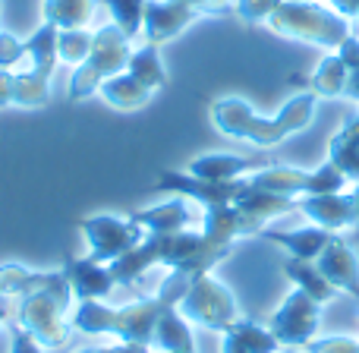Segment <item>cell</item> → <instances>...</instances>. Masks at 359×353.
I'll use <instances>...</instances> for the list:
<instances>
[{
	"mask_svg": "<svg viewBox=\"0 0 359 353\" xmlns=\"http://www.w3.org/2000/svg\"><path fill=\"white\" fill-rule=\"evenodd\" d=\"M189 274L183 272H168V278L161 281L155 297L136 300L130 306H107L104 300H86L76 306L73 312V328L92 338H111V341L123 344H149L155 335V322L168 306H177L180 297L189 287Z\"/></svg>",
	"mask_w": 359,
	"mask_h": 353,
	"instance_id": "cell-1",
	"label": "cell"
},
{
	"mask_svg": "<svg viewBox=\"0 0 359 353\" xmlns=\"http://www.w3.org/2000/svg\"><path fill=\"white\" fill-rule=\"evenodd\" d=\"M316 105H318V95L309 88V92H297L293 98H287V105H280V111L274 117H259L246 98L224 95V98L211 101L208 117L221 136L259 145V149H274V145L303 133L312 124Z\"/></svg>",
	"mask_w": 359,
	"mask_h": 353,
	"instance_id": "cell-2",
	"label": "cell"
},
{
	"mask_svg": "<svg viewBox=\"0 0 359 353\" xmlns=\"http://www.w3.org/2000/svg\"><path fill=\"white\" fill-rule=\"evenodd\" d=\"M265 25L280 38L316 44V48L325 51H337L353 35V25H350L347 16H341L334 6L316 4V0H284L268 16Z\"/></svg>",
	"mask_w": 359,
	"mask_h": 353,
	"instance_id": "cell-3",
	"label": "cell"
},
{
	"mask_svg": "<svg viewBox=\"0 0 359 353\" xmlns=\"http://www.w3.org/2000/svg\"><path fill=\"white\" fill-rule=\"evenodd\" d=\"M69 303H73V291L63 274L54 287L35 291L29 297L16 300L13 306V319L22 331H29L44 350H57L69 341L73 335V322H69Z\"/></svg>",
	"mask_w": 359,
	"mask_h": 353,
	"instance_id": "cell-4",
	"label": "cell"
},
{
	"mask_svg": "<svg viewBox=\"0 0 359 353\" xmlns=\"http://www.w3.org/2000/svg\"><path fill=\"white\" fill-rule=\"evenodd\" d=\"M133 57V41L117 29V25H101L95 32L92 41V54L73 69V79H69V101H86L92 95H98L101 82L111 79V76L123 73L126 63Z\"/></svg>",
	"mask_w": 359,
	"mask_h": 353,
	"instance_id": "cell-5",
	"label": "cell"
},
{
	"mask_svg": "<svg viewBox=\"0 0 359 353\" xmlns=\"http://www.w3.org/2000/svg\"><path fill=\"white\" fill-rule=\"evenodd\" d=\"M177 309L189 319L192 325L198 328H208V331H230L236 322L243 319L240 306H236V297L230 293L227 284L215 278V274H198V278L189 281L186 293L180 297Z\"/></svg>",
	"mask_w": 359,
	"mask_h": 353,
	"instance_id": "cell-6",
	"label": "cell"
},
{
	"mask_svg": "<svg viewBox=\"0 0 359 353\" xmlns=\"http://www.w3.org/2000/svg\"><path fill=\"white\" fill-rule=\"evenodd\" d=\"M246 180L252 189L274 192V196H287V199L322 196V192H344V186L350 183L331 161H325L322 168H316V171L287 168V164H268V168L252 171Z\"/></svg>",
	"mask_w": 359,
	"mask_h": 353,
	"instance_id": "cell-7",
	"label": "cell"
},
{
	"mask_svg": "<svg viewBox=\"0 0 359 353\" xmlns=\"http://www.w3.org/2000/svg\"><path fill=\"white\" fill-rule=\"evenodd\" d=\"M76 227L86 237L88 259L101 262V265L117 262L120 255H126L145 240V230L133 218H120V215H88L79 218Z\"/></svg>",
	"mask_w": 359,
	"mask_h": 353,
	"instance_id": "cell-8",
	"label": "cell"
},
{
	"mask_svg": "<svg viewBox=\"0 0 359 353\" xmlns=\"http://www.w3.org/2000/svg\"><path fill=\"white\" fill-rule=\"evenodd\" d=\"M322 309H325V306L318 303V300H312L306 291L293 287V291L287 293L284 300H280L278 309L271 312V319H268V328L274 331V338H278L284 347L303 350L306 344L318 338Z\"/></svg>",
	"mask_w": 359,
	"mask_h": 353,
	"instance_id": "cell-9",
	"label": "cell"
},
{
	"mask_svg": "<svg viewBox=\"0 0 359 353\" xmlns=\"http://www.w3.org/2000/svg\"><path fill=\"white\" fill-rule=\"evenodd\" d=\"M158 192H174V196H183L189 202H198L202 208H215V205H233L240 202L249 192V180H224V183H215V180H198L192 177L189 171H161L155 183Z\"/></svg>",
	"mask_w": 359,
	"mask_h": 353,
	"instance_id": "cell-10",
	"label": "cell"
},
{
	"mask_svg": "<svg viewBox=\"0 0 359 353\" xmlns=\"http://www.w3.org/2000/svg\"><path fill=\"white\" fill-rule=\"evenodd\" d=\"M198 13L177 0H145V16H142V41L149 44H168L177 35H183Z\"/></svg>",
	"mask_w": 359,
	"mask_h": 353,
	"instance_id": "cell-11",
	"label": "cell"
},
{
	"mask_svg": "<svg viewBox=\"0 0 359 353\" xmlns=\"http://www.w3.org/2000/svg\"><path fill=\"white\" fill-rule=\"evenodd\" d=\"M297 211H303L309 224L331 230V234H341V230L356 227L353 192H322V196L297 199Z\"/></svg>",
	"mask_w": 359,
	"mask_h": 353,
	"instance_id": "cell-12",
	"label": "cell"
},
{
	"mask_svg": "<svg viewBox=\"0 0 359 353\" xmlns=\"http://www.w3.org/2000/svg\"><path fill=\"white\" fill-rule=\"evenodd\" d=\"M63 274H67L69 291H73V297L79 303H86V300H107L114 293V287H117L111 265H101V262L88 259V255L67 259L63 262Z\"/></svg>",
	"mask_w": 359,
	"mask_h": 353,
	"instance_id": "cell-13",
	"label": "cell"
},
{
	"mask_svg": "<svg viewBox=\"0 0 359 353\" xmlns=\"http://www.w3.org/2000/svg\"><path fill=\"white\" fill-rule=\"evenodd\" d=\"M316 265L322 268V274L341 293H350L353 300H359V259H356V249L341 234L325 246V253L316 259Z\"/></svg>",
	"mask_w": 359,
	"mask_h": 353,
	"instance_id": "cell-14",
	"label": "cell"
},
{
	"mask_svg": "<svg viewBox=\"0 0 359 353\" xmlns=\"http://www.w3.org/2000/svg\"><path fill=\"white\" fill-rule=\"evenodd\" d=\"M130 218L145 230V237L149 234H177V230H186L192 221H196V215L189 211V205H186L183 196H174L161 205L139 208V211H133Z\"/></svg>",
	"mask_w": 359,
	"mask_h": 353,
	"instance_id": "cell-15",
	"label": "cell"
},
{
	"mask_svg": "<svg viewBox=\"0 0 359 353\" xmlns=\"http://www.w3.org/2000/svg\"><path fill=\"white\" fill-rule=\"evenodd\" d=\"M262 237L271 240V243H278V246H284L287 255H293V259L316 262L318 255L325 253V246H328L337 234L309 224V227H297V230H262Z\"/></svg>",
	"mask_w": 359,
	"mask_h": 353,
	"instance_id": "cell-16",
	"label": "cell"
},
{
	"mask_svg": "<svg viewBox=\"0 0 359 353\" xmlns=\"http://www.w3.org/2000/svg\"><path fill=\"white\" fill-rule=\"evenodd\" d=\"M57 281H63V268L57 272H32L25 265H0V303H10V300H22L35 291L44 287H54Z\"/></svg>",
	"mask_w": 359,
	"mask_h": 353,
	"instance_id": "cell-17",
	"label": "cell"
},
{
	"mask_svg": "<svg viewBox=\"0 0 359 353\" xmlns=\"http://www.w3.org/2000/svg\"><path fill=\"white\" fill-rule=\"evenodd\" d=\"M259 168V161L249 155H233V152H205V155L192 158L189 161V174L198 180H215V183H224V180H240L243 174Z\"/></svg>",
	"mask_w": 359,
	"mask_h": 353,
	"instance_id": "cell-18",
	"label": "cell"
},
{
	"mask_svg": "<svg viewBox=\"0 0 359 353\" xmlns=\"http://www.w3.org/2000/svg\"><path fill=\"white\" fill-rule=\"evenodd\" d=\"M151 347L158 353H198L196 338H192V322L177 306H168V309L158 316L155 335H151Z\"/></svg>",
	"mask_w": 359,
	"mask_h": 353,
	"instance_id": "cell-19",
	"label": "cell"
},
{
	"mask_svg": "<svg viewBox=\"0 0 359 353\" xmlns=\"http://www.w3.org/2000/svg\"><path fill=\"white\" fill-rule=\"evenodd\" d=\"M328 161L347 180L359 183V111L344 120V126L328 142Z\"/></svg>",
	"mask_w": 359,
	"mask_h": 353,
	"instance_id": "cell-20",
	"label": "cell"
},
{
	"mask_svg": "<svg viewBox=\"0 0 359 353\" xmlns=\"http://www.w3.org/2000/svg\"><path fill=\"white\" fill-rule=\"evenodd\" d=\"M280 272H284L287 278H290L293 284L299 287V291H306L312 300H318V303H322V306H328L331 300H334L337 293H341L334 284H331L328 278H325V274H322V268H318L316 262L293 259V255H290V259H284V265H280Z\"/></svg>",
	"mask_w": 359,
	"mask_h": 353,
	"instance_id": "cell-21",
	"label": "cell"
},
{
	"mask_svg": "<svg viewBox=\"0 0 359 353\" xmlns=\"http://www.w3.org/2000/svg\"><path fill=\"white\" fill-rule=\"evenodd\" d=\"M57 25L41 22L29 38H25V57H29V69L41 79H50L57 69Z\"/></svg>",
	"mask_w": 359,
	"mask_h": 353,
	"instance_id": "cell-22",
	"label": "cell"
},
{
	"mask_svg": "<svg viewBox=\"0 0 359 353\" xmlns=\"http://www.w3.org/2000/svg\"><path fill=\"white\" fill-rule=\"evenodd\" d=\"M98 95L114 107V111H139V107H145L151 101V92L142 86V82L133 79L126 69L101 82Z\"/></svg>",
	"mask_w": 359,
	"mask_h": 353,
	"instance_id": "cell-23",
	"label": "cell"
},
{
	"mask_svg": "<svg viewBox=\"0 0 359 353\" xmlns=\"http://www.w3.org/2000/svg\"><path fill=\"white\" fill-rule=\"evenodd\" d=\"M126 73H130L136 82H142L151 95L161 92V88L168 86V69H164L161 51H158V44H149V41L133 48V57H130V63H126Z\"/></svg>",
	"mask_w": 359,
	"mask_h": 353,
	"instance_id": "cell-24",
	"label": "cell"
},
{
	"mask_svg": "<svg viewBox=\"0 0 359 353\" xmlns=\"http://www.w3.org/2000/svg\"><path fill=\"white\" fill-rule=\"evenodd\" d=\"M95 0H41V19L57 29H88Z\"/></svg>",
	"mask_w": 359,
	"mask_h": 353,
	"instance_id": "cell-25",
	"label": "cell"
},
{
	"mask_svg": "<svg viewBox=\"0 0 359 353\" xmlns=\"http://www.w3.org/2000/svg\"><path fill=\"white\" fill-rule=\"evenodd\" d=\"M344 88H347V63L341 60L337 51H331L328 57H322L312 73V92L318 98H344Z\"/></svg>",
	"mask_w": 359,
	"mask_h": 353,
	"instance_id": "cell-26",
	"label": "cell"
},
{
	"mask_svg": "<svg viewBox=\"0 0 359 353\" xmlns=\"http://www.w3.org/2000/svg\"><path fill=\"white\" fill-rule=\"evenodd\" d=\"M224 335H230L249 353H280L284 350V344L274 338V331L268 328V325L255 322V319H240V322H236L230 331H224Z\"/></svg>",
	"mask_w": 359,
	"mask_h": 353,
	"instance_id": "cell-27",
	"label": "cell"
},
{
	"mask_svg": "<svg viewBox=\"0 0 359 353\" xmlns=\"http://www.w3.org/2000/svg\"><path fill=\"white\" fill-rule=\"evenodd\" d=\"M50 98V79H41L32 69H16L13 73V105L16 107H44Z\"/></svg>",
	"mask_w": 359,
	"mask_h": 353,
	"instance_id": "cell-28",
	"label": "cell"
},
{
	"mask_svg": "<svg viewBox=\"0 0 359 353\" xmlns=\"http://www.w3.org/2000/svg\"><path fill=\"white\" fill-rule=\"evenodd\" d=\"M92 41H95V32L88 29H60L57 32V60L76 69L92 54Z\"/></svg>",
	"mask_w": 359,
	"mask_h": 353,
	"instance_id": "cell-29",
	"label": "cell"
},
{
	"mask_svg": "<svg viewBox=\"0 0 359 353\" xmlns=\"http://www.w3.org/2000/svg\"><path fill=\"white\" fill-rule=\"evenodd\" d=\"M111 22L123 32L126 38H139L142 35V16H145V0H104Z\"/></svg>",
	"mask_w": 359,
	"mask_h": 353,
	"instance_id": "cell-30",
	"label": "cell"
},
{
	"mask_svg": "<svg viewBox=\"0 0 359 353\" xmlns=\"http://www.w3.org/2000/svg\"><path fill=\"white\" fill-rule=\"evenodd\" d=\"M284 0H233V13L243 19V22H268L278 6Z\"/></svg>",
	"mask_w": 359,
	"mask_h": 353,
	"instance_id": "cell-31",
	"label": "cell"
},
{
	"mask_svg": "<svg viewBox=\"0 0 359 353\" xmlns=\"http://www.w3.org/2000/svg\"><path fill=\"white\" fill-rule=\"evenodd\" d=\"M303 353H359V338H353V335L316 338V341L306 344Z\"/></svg>",
	"mask_w": 359,
	"mask_h": 353,
	"instance_id": "cell-32",
	"label": "cell"
},
{
	"mask_svg": "<svg viewBox=\"0 0 359 353\" xmlns=\"http://www.w3.org/2000/svg\"><path fill=\"white\" fill-rule=\"evenodd\" d=\"M22 57H25V41H19V38L10 35V32H0V69L16 73Z\"/></svg>",
	"mask_w": 359,
	"mask_h": 353,
	"instance_id": "cell-33",
	"label": "cell"
},
{
	"mask_svg": "<svg viewBox=\"0 0 359 353\" xmlns=\"http://www.w3.org/2000/svg\"><path fill=\"white\" fill-rule=\"evenodd\" d=\"M198 13V16H227L233 13V0H177Z\"/></svg>",
	"mask_w": 359,
	"mask_h": 353,
	"instance_id": "cell-34",
	"label": "cell"
},
{
	"mask_svg": "<svg viewBox=\"0 0 359 353\" xmlns=\"http://www.w3.org/2000/svg\"><path fill=\"white\" fill-rule=\"evenodd\" d=\"M6 331H10V353H44L41 344H38L29 331L19 328V325H10Z\"/></svg>",
	"mask_w": 359,
	"mask_h": 353,
	"instance_id": "cell-35",
	"label": "cell"
},
{
	"mask_svg": "<svg viewBox=\"0 0 359 353\" xmlns=\"http://www.w3.org/2000/svg\"><path fill=\"white\" fill-rule=\"evenodd\" d=\"M76 353H151L149 344H123V341H114L107 347H82Z\"/></svg>",
	"mask_w": 359,
	"mask_h": 353,
	"instance_id": "cell-36",
	"label": "cell"
},
{
	"mask_svg": "<svg viewBox=\"0 0 359 353\" xmlns=\"http://www.w3.org/2000/svg\"><path fill=\"white\" fill-rule=\"evenodd\" d=\"M13 107V73L10 69H0V111Z\"/></svg>",
	"mask_w": 359,
	"mask_h": 353,
	"instance_id": "cell-37",
	"label": "cell"
},
{
	"mask_svg": "<svg viewBox=\"0 0 359 353\" xmlns=\"http://www.w3.org/2000/svg\"><path fill=\"white\" fill-rule=\"evenodd\" d=\"M331 6H334L341 16H347L350 22L359 25V0H331Z\"/></svg>",
	"mask_w": 359,
	"mask_h": 353,
	"instance_id": "cell-38",
	"label": "cell"
},
{
	"mask_svg": "<svg viewBox=\"0 0 359 353\" xmlns=\"http://www.w3.org/2000/svg\"><path fill=\"white\" fill-rule=\"evenodd\" d=\"M221 353H249V350H246V347H240V344H236L230 335H224V341H221Z\"/></svg>",
	"mask_w": 359,
	"mask_h": 353,
	"instance_id": "cell-39",
	"label": "cell"
},
{
	"mask_svg": "<svg viewBox=\"0 0 359 353\" xmlns=\"http://www.w3.org/2000/svg\"><path fill=\"white\" fill-rule=\"evenodd\" d=\"M10 316H13V306H10V303H0V328H6Z\"/></svg>",
	"mask_w": 359,
	"mask_h": 353,
	"instance_id": "cell-40",
	"label": "cell"
},
{
	"mask_svg": "<svg viewBox=\"0 0 359 353\" xmlns=\"http://www.w3.org/2000/svg\"><path fill=\"white\" fill-rule=\"evenodd\" d=\"M353 202H356V227L353 230H359V183H356V189H353Z\"/></svg>",
	"mask_w": 359,
	"mask_h": 353,
	"instance_id": "cell-41",
	"label": "cell"
},
{
	"mask_svg": "<svg viewBox=\"0 0 359 353\" xmlns=\"http://www.w3.org/2000/svg\"><path fill=\"white\" fill-rule=\"evenodd\" d=\"M280 353H303V350H290V347H284V350H280Z\"/></svg>",
	"mask_w": 359,
	"mask_h": 353,
	"instance_id": "cell-42",
	"label": "cell"
}]
</instances>
